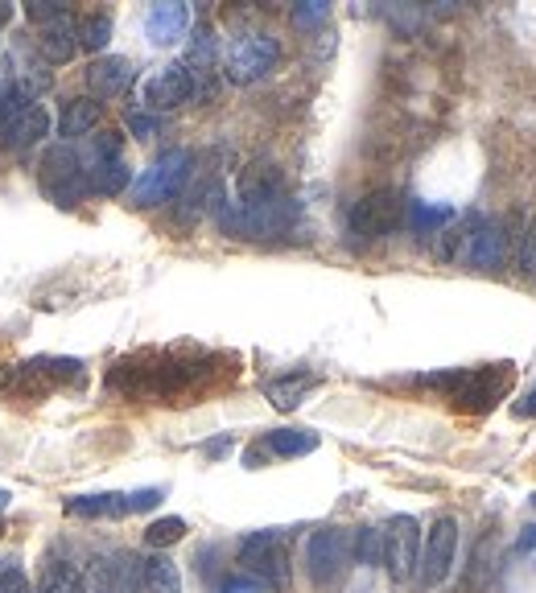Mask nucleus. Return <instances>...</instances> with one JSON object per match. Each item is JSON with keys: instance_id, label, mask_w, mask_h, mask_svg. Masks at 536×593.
<instances>
[{"instance_id": "e433bc0d", "label": "nucleus", "mask_w": 536, "mask_h": 593, "mask_svg": "<svg viewBox=\"0 0 536 593\" xmlns=\"http://www.w3.org/2000/svg\"><path fill=\"white\" fill-rule=\"evenodd\" d=\"M9 120V103H5V91H0V124Z\"/></svg>"}, {"instance_id": "6e6552de", "label": "nucleus", "mask_w": 536, "mask_h": 593, "mask_svg": "<svg viewBox=\"0 0 536 593\" xmlns=\"http://www.w3.org/2000/svg\"><path fill=\"white\" fill-rule=\"evenodd\" d=\"M421 561V523L413 515H392L384 528V569L392 581H413Z\"/></svg>"}, {"instance_id": "473e14b6", "label": "nucleus", "mask_w": 536, "mask_h": 593, "mask_svg": "<svg viewBox=\"0 0 536 593\" xmlns=\"http://www.w3.org/2000/svg\"><path fill=\"white\" fill-rule=\"evenodd\" d=\"M219 593H264V589H260L256 581H227Z\"/></svg>"}, {"instance_id": "20e7f679", "label": "nucleus", "mask_w": 536, "mask_h": 593, "mask_svg": "<svg viewBox=\"0 0 536 593\" xmlns=\"http://www.w3.org/2000/svg\"><path fill=\"white\" fill-rule=\"evenodd\" d=\"M240 565L244 573H252V581L260 589H285L289 585V544L285 532H252L240 544Z\"/></svg>"}, {"instance_id": "1a4fd4ad", "label": "nucleus", "mask_w": 536, "mask_h": 593, "mask_svg": "<svg viewBox=\"0 0 536 593\" xmlns=\"http://www.w3.org/2000/svg\"><path fill=\"white\" fill-rule=\"evenodd\" d=\"M141 95H145V108L174 112V108H182V103L203 95V87H198V79L190 75L186 62H170V66H161L157 75H149V83H145Z\"/></svg>"}, {"instance_id": "4be33fe9", "label": "nucleus", "mask_w": 536, "mask_h": 593, "mask_svg": "<svg viewBox=\"0 0 536 593\" xmlns=\"http://www.w3.org/2000/svg\"><path fill=\"white\" fill-rule=\"evenodd\" d=\"M71 515H83V519H112V515H128V495H79L66 503Z\"/></svg>"}, {"instance_id": "f3484780", "label": "nucleus", "mask_w": 536, "mask_h": 593, "mask_svg": "<svg viewBox=\"0 0 536 593\" xmlns=\"http://www.w3.org/2000/svg\"><path fill=\"white\" fill-rule=\"evenodd\" d=\"M95 124H99V103H95V99H71V103L62 108V116H58V136H62V145L79 141V136H91Z\"/></svg>"}, {"instance_id": "7c9ffc66", "label": "nucleus", "mask_w": 536, "mask_h": 593, "mask_svg": "<svg viewBox=\"0 0 536 593\" xmlns=\"http://www.w3.org/2000/svg\"><path fill=\"white\" fill-rule=\"evenodd\" d=\"M66 5H54V0H29V5H25V17L29 21H38V25H46L50 17H58Z\"/></svg>"}, {"instance_id": "c756f323", "label": "nucleus", "mask_w": 536, "mask_h": 593, "mask_svg": "<svg viewBox=\"0 0 536 593\" xmlns=\"http://www.w3.org/2000/svg\"><path fill=\"white\" fill-rule=\"evenodd\" d=\"M128 132L132 136H141V141H149V136L157 132V116H149V112H128Z\"/></svg>"}, {"instance_id": "6ab92c4d", "label": "nucleus", "mask_w": 536, "mask_h": 593, "mask_svg": "<svg viewBox=\"0 0 536 593\" xmlns=\"http://www.w3.org/2000/svg\"><path fill=\"white\" fill-rule=\"evenodd\" d=\"M454 215H458V211H454V206H446V202H409V206H405V223H409L417 235H433L438 227H446Z\"/></svg>"}, {"instance_id": "dca6fc26", "label": "nucleus", "mask_w": 536, "mask_h": 593, "mask_svg": "<svg viewBox=\"0 0 536 593\" xmlns=\"http://www.w3.org/2000/svg\"><path fill=\"white\" fill-rule=\"evenodd\" d=\"M314 388H318V375H310V371H293V375H281V379H273V383H264V396H268V404H273V408L293 412V408H297L301 400H306Z\"/></svg>"}, {"instance_id": "58836bf2", "label": "nucleus", "mask_w": 536, "mask_h": 593, "mask_svg": "<svg viewBox=\"0 0 536 593\" xmlns=\"http://www.w3.org/2000/svg\"><path fill=\"white\" fill-rule=\"evenodd\" d=\"M532 507H536V499H532Z\"/></svg>"}, {"instance_id": "a211bd4d", "label": "nucleus", "mask_w": 536, "mask_h": 593, "mask_svg": "<svg viewBox=\"0 0 536 593\" xmlns=\"http://www.w3.org/2000/svg\"><path fill=\"white\" fill-rule=\"evenodd\" d=\"M42 593H83V569L66 556H50L42 569Z\"/></svg>"}, {"instance_id": "a878e982", "label": "nucleus", "mask_w": 536, "mask_h": 593, "mask_svg": "<svg viewBox=\"0 0 536 593\" xmlns=\"http://www.w3.org/2000/svg\"><path fill=\"white\" fill-rule=\"evenodd\" d=\"M326 17H330V5H322V0H306V5H293V25H297V29L322 25Z\"/></svg>"}, {"instance_id": "4c0bfd02", "label": "nucleus", "mask_w": 536, "mask_h": 593, "mask_svg": "<svg viewBox=\"0 0 536 593\" xmlns=\"http://www.w3.org/2000/svg\"><path fill=\"white\" fill-rule=\"evenodd\" d=\"M5 503H9V491H0V511H5Z\"/></svg>"}, {"instance_id": "c85d7f7f", "label": "nucleus", "mask_w": 536, "mask_h": 593, "mask_svg": "<svg viewBox=\"0 0 536 593\" xmlns=\"http://www.w3.org/2000/svg\"><path fill=\"white\" fill-rule=\"evenodd\" d=\"M161 499H165L161 486H149V491H132V495H128V515H132V511H153Z\"/></svg>"}, {"instance_id": "2eb2a0df", "label": "nucleus", "mask_w": 536, "mask_h": 593, "mask_svg": "<svg viewBox=\"0 0 536 593\" xmlns=\"http://www.w3.org/2000/svg\"><path fill=\"white\" fill-rule=\"evenodd\" d=\"M83 178H87V190H91V194H108V198L132 186V173H128V161H124V157L83 161Z\"/></svg>"}, {"instance_id": "c9c22d12", "label": "nucleus", "mask_w": 536, "mask_h": 593, "mask_svg": "<svg viewBox=\"0 0 536 593\" xmlns=\"http://www.w3.org/2000/svg\"><path fill=\"white\" fill-rule=\"evenodd\" d=\"M9 383H13V367H9V363H0V392H5Z\"/></svg>"}, {"instance_id": "39448f33", "label": "nucleus", "mask_w": 536, "mask_h": 593, "mask_svg": "<svg viewBox=\"0 0 536 593\" xmlns=\"http://www.w3.org/2000/svg\"><path fill=\"white\" fill-rule=\"evenodd\" d=\"M277 62H281V42L273 38V33L252 29V33H240V38L227 46L223 71H227L231 83L244 87V83H260Z\"/></svg>"}, {"instance_id": "5701e85b", "label": "nucleus", "mask_w": 536, "mask_h": 593, "mask_svg": "<svg viewBox=\"0 0 536 593\" xmlns=\"http://www.w3.org/2000/svg\"><path fill=\"white\" fill-rule=\"evenodd\" d=\"M351 552L359 565H384V532L380 528H359L351 540Z\"/></svg>"}, {"instance_id": "aec40b11", "label": "nucleus", "mask_w": 536, "mask_h": 593, "mask_svg": "<svg viewBox=\"0 0 536 593\" xmlns=\"http://www.w3.org/2000/svg\"><path fill=\"white\" fill-rule=\"evenodd\" d=\"M268 453H277V458H306V453L318 449V433L310 429H277L264 437Z\"/></svg>"}, {"instance_id": "2f4dec72", "label": "nucleus", "mask_w": 536, "mask_h": 593, "mask_svg": "<svg viewBox=\"0 0 536 593\" xmlns=\"http://www.w3.org/2000/svg\"><path fill=\"white\" fill-rule=\"evenodd\" d=\"M512 412L520 416V421H536V388H532V392H528V396H524V400H520Z\"/></svg>"}, {"instance_id": "412c9836", "label": "nucleus", "mask_w": 536, "mask_h": 593, "mask_svg": "<svg viewBox=\"0 0 536 593\" xmlns=\"http://www.w3.org/2000/svg\"><path fill=\"white\" fill-rule=\"evenodd\" d=\"M141 589H149V593H182V577H178L174 561H165V556H149V561H141Z\"/></svg>"}, {"instance_id": "393cba45", "label": "nucleus", "mask_w": 536, "mask_h": 593, "mask_svg": "<svg viewBox=\"0 0 536 593\" xmlns=\"http://www.w3.org/2000/svg\"><path fill=\"white\" fill-rule=\"evenodd\" d=\"M108 38H112V21L104 13H91V17L79 21V46L83 50H104Z\"/></svg>"}, {"instance_id": "7ed1b4c3", "label": "nucleus", "mask_w": 536, "mask_h": 593, "mask_svg": "<svg viewBox=\"0 0 536 593\" xmlns=\"http://www.w3.org/2000/svg\"><path fill=\"white\" fill-rule=\"evenodd\" d=\"M405 198H400V190H372V194H363L355 206H351V215H347V231L359 239V243H376L384 235H392L400 223H405Z\"/></svg>"}, {"instance_id": "9b49d317", "label": "nucleus", "mask_w": 536, "mask_h": 593, "mask_svg": "<svg viewBox=\"0 0 536 593\" xmlns=\"http://www.w3.org/2000/svg\"><path fill=\"white\" fill-rule=\"evenodd\" d=\"M132 79H137V66H132L128 58H120V54L95 58V62L87 66V87H91V95H99V99L124 95V91L132 87Z\"/></svg>"}, {"instance_id": "f257e3e1", "label": "nucleus", "mask_w": 536, "mask_h": 593, "mask_svg": "<svg viewBox=\"0 0 536 593\" xmlns=\"http://www.w3.org/2000/svg\"><path fill=\"white\" fill-rule=\"evenodd\" d=\"M425 388L446 392V400L462 412H491L499 400L512 392L516 367L512 363H495V367H466V371H438V375H421Z\"/></svg>"}, {"instance_id": "bb28decb", "label": "nucleus", "mask_w": 536, "mask_h": 593, "mask_svg": "<svg viewBox=\"0 0 536 593\" xmlns=\"http://www.w3.org/2000/svg\"><path fill=\"white\" fill-rule=\"evenodd\" d=\"M516 264H520L524 276L536 272V215H532V223H528L524 235H520V256H516Z\"/></svg>"}, {"instance_id": "f8f14e48", "label": "nucleus", "mask_w": 536, "mask_h": 593, "mask_svg": "<svg viewBox=\"0 0 536 593\" xmlns=\"http://www.w3.org/2000/svg\"><path fill=\"white\" fill-rule=\"evenodd\" d=\"M75 50H79V21L71 17V9H62L58 17L42 25V62L62 66L75 58Z\"/></svg>"}, {"instance_id": "4468645a", "label": "nucleus", "mask_w": 536, "mask_h": 593, "mask_svg": "<svg viewBox=\"0 0 536 593\" xmlns=\"http://www.w3.org/2000/svg\"><path fill=\"white\" fill-rule=\"evenodd\" d=\"M190 29V9L178 5V0H165V5H153L149 17H145V33L153 46H174L186 38Z\"/></svg>"}, {"instance_id": "ddd939ff", "label": "nucleus", "mask_w": 536, "mask_h": 593, "mask_svg": "<svg viewBox=\"0 0 536 593\" xmlns=\"http://www.w3.org/2000/svg\"><path fill=\"white\" fill-rule=\"evenodd\" d=\"M42 136H50V116L46 108H25V112H13L5 124H0V145L5 149H29V145H38Z\"/></svg>"}, {"instance_id": "cd10ccee", "label": "nucleus", "mask_w": 536, "mask_h": 593, "mask_svg": "<svg viewBox=\"0 0 536 593\" xmlns=\"http://www.w3.org/2000/svg\"><path fill=\"white\" fill-rule=\"evenodd\" d=\"M0 593H29V577L17 561H0Z\"/></svg>"}, {"instance_id": "f03ea898", "label": "nucleus", "mask_w": 536, "mask_h": 593, "mask_svg": "<svg viewBox=\"0 0 536 593\" xmlns=\"http://www.w3.org/2000/svg\"><path fill=\"white\" fill-rule=\"evenodd\" d=\"M190 169H194V153L190 149H165L149 169H141V178L132 182V202L137 206H157V202H170L186 190L190 182Z\"/></svg>"}, {"instance_id": "0eeeda50", "label": "nucleus", "mask_w": 536, "mask_h": 593, "mask_svg": "<svg viewBox=\"0 0 536 593\" xmlns=\"http://www.w3.org/2000/svg\"><path fill=\"white\" fill-rule=\"evenodd\" d=\"M454 552H458V523L450 515H438L433 528L425 532V548H421V561H417V585L438 589L454 569Z\"/></svg>"}, {"instance_id": "f704fd0d", "label": "nucleus", "mask_w": 536, "mask_h": 593, "mask_svg": "<svg viewBox=\"0 0 536 593\" xmlns=\"http://www.w3.org/2000/svg\"><path fill=\"white\" fill-rule=\"evenodd\" d=\"M520 552H536V528H524V536H520Z\"/></svg>"}, {"instance_id": "9d476101", "label": "nucleus", "mask_w": 536, "mask_h": 593, "mask_svg": "<svg viewBox=\"0 0 536 593\" xmlns=\"http://www.w3.org/2000/svg\"><path fill=\"white\" fill-rule=\"evenodd\" d=\"M347 556H351V540L339 528H322L310 536L306 548V565H310V581L314 585H330L339 581V573L347 569Z\"/></svg>"}, {"instance_id": "b1692460", "label": "nucleus", "mask_w": 536, "mask_h": 593, "mask_svg": "<svg viewBox=\"0 0 536 593\" xmlns=\"http://www.w3.org/2000/svg\"><path fill=\"white\" fill-rule=\"evenodd\" d=\"M182 536H186V519L165 515V519H153V523H149L145 544H149V548H170V544H178Z\"/></svg>"}, {"instance_id": "72a5a7b5", "label": "nucleus", "mask_w": 536, "mask_h": 593, "mask_svg": "<svg viewBox=\"0 0 536 593\" xmlns=\"http://www.w3.org/2000/svg\"><path fill=\"white\" fill-rule=\"evenodd\" d=\"M227 449H231V437H219V441H207V445H203L207 458H223Z\"/></svg>"}, {"instance_id": "423d86ee", "label": "nucleus", "mask_w": 536, "mask_h": 593, "mask_svg": "<svg viewBox=\"0 0 536 593\" xmlns=\"http://www.w3.org/2000/svg\"><path fill=\"white\" fill-rule=\"evenodd\" d=\"M42 194L58 206H75L87 194V178H83V161L71 145H50L42 153Z\"/></svg>"}]
</instances>
